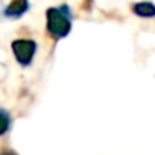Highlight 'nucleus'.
<instances>
[{
    "label": "nucleus",
    "instance_id": "obj_2",
    "mask_svg": "<svg viewBox=\"0 0 155 155\" xmlns=\"http://www.w3.org/2000/svg\"><path fill=\"white\" fill-rule=\"evenodd\" d=\"M12 50H14V55L18 60V64L28 65L32 62V58H34V55H35L37 44H35L34 40H30V38H18V40H14Z\"/></svg>",
    "mask_w": 155,
    "mask_h": 155
},
{
    "label": "nucleus",
    "instance_id": "obj_4",
    "mask_svg": "<svg viewBox=\"0 0 155 155\" xmlns=\"http://www.w3.org/2000/svg\"><path fill=\"white\" fill-rule=\"evenodd\" d=\"M132 8L138 17H148V18L155 17V5L150 4V2H138Z\"/></svg>",
    "mask_w": 155,
    "mask_h": 155
},
{
    "label": "nucleus",
    "instance_id": "obj_1",
    "mask_svg": "<svg viewBox=\"0 0 155 155\" xmlns=\"http://www.w3.org/2000/svg\"><path fill=\"white\" fill-rule=\"evenodd\" d=\"M47 27L48 32L52 34V37L62 38L70 32V20L67 18V15L62 14L58 8H48L47 12Z\"/></svg>",
    "mask_w": 155,
    "mask_h": 155
},
{
    "label": "nucleus",
    "instance_id": "obj_6",
    "mask_svg": "<svg viewBox=\"0 0 155 155\" xmlns=\"http://www.w3.org/2000/svg\"><path fill=\"white\" fill-rule=\"evenodd\" d=\"M2 155H17V153H14V152H10V150H7V152H4Z\"/></svg>",
    "mask_w": 155,
    "mask_h": 155
},
{
    "label": "nucleus",
    "instance_id": "obj_3",
    "mask_svg": "<svg viewBox=\"0 0 155 155\" xmlns=\"http://www.w3.org/2000/svg\"><path fill=\"white\" fill-rule=\"evenodd\" d=\"M28 8L27 0H14L7 8H5V15L7 17H20L25 14V10Z\"/></svg>",
    "mask_w": 155,
    "mask_h": 155
},
{
    "label": "nucleus",
    "instance_id": "obj_5",
    "mask_svg": "<svg viewBox=\"0 0 155 155\" xmlns=\"http://www.w3.org/2000/svg\"><path fill=\"white\" fill-rule=\"evenodd\" d=\"M10 127V118L5 112H0V135H4Z\"/></svg>",
    "mask_w": 155,
    "mask_h": 155
}]
</instances>
